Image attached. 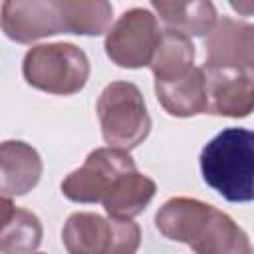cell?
<instances>
[{"label":"cell","instance_id":"6da1fadb","mask_svg":"<svg viewBox=\"0 0 254 254\" xmlns=\"http://www.w3.org/2000/svg\"><path fill=\"white\" fill-rule=\"evenodd\" d=\"M157 230L194 254H254L248 234L216 206L198 198H169L155 214Z\"/></svg>","mask_w":254,"mask_h":254},{"label":"cell","instance_id":"7a4b0ae2","mask_svg":"<svg viewBox=\"0 0 254 254\" xmlns=\"http://www.w3.org/2000/svg\"><path fill=\"white\" fill-rule=\"evenodd\" d=\"M198 163L202 181L224 200H254V129H222L202 147Z\"/></svg>","mask_w":254,"mask_h":254},{"label":"cell","instance_id":"3957f363","mask_svg":"<svg viewBox=\"0 0 254 254\" xmlns=\"http://www.w3.org/2000/svg\"><path fill=\"white\" fill-rule=\"evenodd\" d=\"M28 85L52 95H73L89 79V60L81 48L69 42L32 46L22 62Z\"/></svg>","mask_w":254,"mask_h":254},{"label":"cell","instance_id":"277c9868","mask_svg":"<svg viewBox=\"0 0 254 254\" xmlns=\"http://www.w3.org/2000/svg\"><path fill=\"white\" fill-rule=\"evenodd\" d=\"M97 117L107 147L131 151L151 133V115L141 89L131 81H111L97 99Z\"/></svg>","mask_w":254,"mask_h":254},{"label":"cell","instance_id":"5b68a950","mask_svg":"<svg viewBox=\"0 0 254 254\" xmlns=\"http://www.w3.org/2000/svg\"><path fill=\"white\" fill-rule=\"evenodd\" d=\"M67 254H137L141 228L133 220L105 218L97 212H73L62 228Z\"/></svg>","mask_w":254,"mask_h":254},{"label":"cell","instance_id":"8992f818","mask_svg":"<svg viewBox=\"0 0 254 254\" xmlns=\"http://www.w3.org/2000/svg\"><path fill=\"white\" fill-rule=\"evenodd\" d=\"M137 171V165L129 151L115 147L93 149L83 165L71 171L62 181V194L73 202L91 204L101 202L111 187L123 177Z\"/></svg>","mask_w":254,"mask_h":254},{"label":"cell","instance_id":"52a82bcc","mask_svg":"<svg viewBox=\"0 0 254 254\" xmlns=\"http://www.w3.org/2000/svg\"><path fill=\"white\" fill-rule=\"evenodd\" d=\"M157 16L147 8L125 10L105 36L107 58L127 69H139L151 64L161 38Z\"/></svg>","mask_w":254,"mask_h":254},{"label":"cell","instance_id":"ba28073f","mask_svg":"<svg viewBox=\"0 0 254 254\" xmlns=\"http://www.w3.org/2000/svg\"><path fill=\"white\" fill-rule=\"evenodd\" d=\"M0 20L4 36L18 44L67 34L62 0H6Z\"/></svg>","mask_w":254,"mask_h":254},{"label":"cell","instance_id":"9c48e42d","mask_svg":"<svg viewBox=\"0 0 254 254\" xmlns=\"http://www.w3.org/2000/svg\"><path fill=\"white\" fill-rule=\"evenodd\" d=\"M206 67H230L254 77V24L222 16L204 38Z\"/></svg>","mask_w":254,"mask_h":254},{"label":"cell","instance_id":"30bf717a","mask_svg":"<svg viewBox=\"0 0 254 254\" xmlns=\"http://www.w3.org/2000/svg\"><path fill=\"white\" fill-rule=\"evenodd\" d=\"M206 113L218 117L242 119L254 111V77L240 69L206 67Z\"/></svg>","mask_w":254,"mask_h":254},{"label":"cell","instance_id":"8fae6325","mask_svg":"<svg viewBox=\"0 0 254 254\" xmlns=\"http://www.w3.org/2000/svg\"><path fill=\"white\" fill-rule=\"evenodd\" d=\"M0 190L2 198L28 194L42 177L40 153L24 141H4L0 145Z\"/></svg>","mask_w":254,"mask_h":254},{"label":"cell","instance_id":"7c38bea8","mask_svg":"<svg viewBox=\"0 0 254 254\" xmlns=\"http://www.w3.org/2000/svg\"><path fill=\"white\" fill-rule=\"evenodd\" d=\"M155 95L161 107L173 117H194L206 113V77L200 67H192L175 81H155Z\"/></svg>","mask_w":254,"mask_h":254},{"label":"cell","instance_id":"4fadbf2b","mask_svg":"<svg viewBox=\"0 0 254 254\" xmlns=\"http://www.w3.org/2000/svg\"><path fill=\"white\" fill-rule=\"evenodd\" d=\"M0 250L2 254H32L44 236L40 218L26 208L14 206L12 198L0 200Z\"/></svg>","mask_w":254,"mask_h":254},{"label":"cell","instance_id":"5bb4252c","mask_svg":"<svg viewBox=\"0 0 254 254\" xmlns=\"http://www.w3.org/2000/svg\"><path fill=\"white\" fill-rule=\"evenodd\" d=\"M151 8L165 22L167 30L181 32L185 36H208L216 22V8L210 0H190V2H167L153 0Z\"/></svg>","mask_w":254,"mask_h":254},{"label":"cell","instance_id":"9a60e30c","mask_svg":"<svg viewBox=\"0 0 254 254\" xmlns=\"http://www.w3.org/2000/svg\"><path fill=\"white\" fill-rule=\"evenodd\" d=\"M157 192V185L151 177L133 171L123 175L111 190L103 196L101 204L109 218L117 220H133V216L141 214Z\"/></svg>","mask_w":254,"mask_h":254},{"label":"cell","instance_id":"2e32d148","mask_svg":"<svg viewBox=\"0 0 254 254\" xmlns=\"http://www.w3.org/2000/svg\"><path fill=\"white\" fill-rule=\"evenodd\" d=\"M192 64H194V46L190 38L175 30H163L153 60L149 64L155 81H175L187 75L194 67Z\"/></svg>","mask_w":254,"mask_h":254},{"label":"cell","instance_id":"e0dca14e","mask_svg":"<svg viewBox=\"0 0 254 254\" xmlns=\"http://www.w3.org/2000/svg\"><path fill=\"white\" fill-rule=\"evenodd\" d=\"M67 34L101 36L111 30L113 6L105 0H62Z\"/></svg>","mask_w":254,"mask_h":254},{"label":"cell","instance_id":"ac0fdd59","mask_svg":"<svg viewBox=\"0 0 254 254\" xmlns=\"http://www.w3.org/2000/svg\"><path fill=\"white\" fill-rule=\"evenodd\" d=\"M230 8L240 16H254V0H238V2L232 0Z\"/></svg>","mask_w":254,"mask_h":254},{"label":"cell","instance_id":"d6986e66","mask_svg":"<svg viewBox=\"0 0 254 254\" xmlns=\"http://www.w3.org/2000/svg\"><path fill=\"white\" fill-rule=\"evenodd\" d=\"M32 254H34V252H32Z\"/></svg>","mask_w":254,"mask_h":254}]
</instances>
